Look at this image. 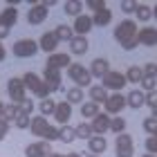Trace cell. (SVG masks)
Returning a JSON list of instances; mask_svg holds the SVG:
<instances>
[{"mask_svg":"<svg viewBox=\"0 0 157 157\" xmlns=\"http://www.w3.org/2000/svg\"><path fill=\"white\" fill-rule=\"evenodd\" d=\"M20 78H23V83H25V90H32L34 94H36V97L40 99V101H43V99H47L49 94H52V92L47 90V85L43 83V78H40L36 72H25Z\"/></svg>","mask_w":157,"mask_h":157,"instance_id":"6da1fadb","label":"cell"},{"mask_svg":"<svg viewBox=\"0 0 157 157\" xmlns=\"http://www.w3.org/2000/svg\"><path fill=\"white\" fill-rule=\"evenodd\" d=\"M67 76L74 81L76 88H90V83H92V76H90V70L83 65V63H70V67H67Z\"/></svg>","mask_w":157,"mask_h":157,"instance_id":"7a4b0ae2","label":"cell"},{"mask_svg":"<svg viewBox=\"0 0 157 157\" xmlns=\"http://www.w3.org/2000/svg\"><path fill=\"white\" fill-rule=\"evenodd\" d=\"M16 20H18V9L11 7V5H7L5 9L0 11V40L9 36V32H11V27L16 25Z\"/></svg>","mask_w":157,"mask_h":157,"instance_id":"3957f363","label":"cell"},{"mask_svg":"<svg viewBox=\"0 0 157 157\" xmlns=\"http://www.w3.org/2000/svg\"><path fill=\"white\" fill-rule=\"evenodd\" d=\"M11 52L16 54L18 59H32V56H36L40 49H38V43L34 38H20V40L13 43Z\"/></svg>","mask_w":157,"mask_h":157,"instance_id":"277c9868","label":"cell"},{"mask_svg":"<svg viewBox=\"0 0 157 157\" xmlns=\"http://www.w3.org/2000/svg\"><path fill=\"white\" fill-rule=\"evenodd\" d=\"M103 108H105V115L108 117H119L121 110L126 108V97L121 92H110L105 103H103Z\"/></svg>","mask_w":157,"mask_h":157,"instance_id":"5b68a950","label":"cell"},{"mask_svg":"<svg viewBox=\"0 0 157 157\" xmlns=\"http://www.w3.org/2000/svg\"><path fill=\"white\" fill-rule=\"evenodd\" d=\"M137 32H139V29H137V23L130 20V18H126V20H121V23L115 27V34H112V36H115V40L121 45L124 40H128L130 36H135Z\"/></svg>","mask_w":157,"mask_h":157,"instance_id":"8992f818","label":"cell"},{"mask_svg":"<svg viewBox=\"0 0 157 157\" xmlns=\"http://www.w3.org/2000/svg\"><path fill=\"white\" fill-rule=\"evenodd\" d=\"M101 85L108 92H121V88H126V76L121 72H117V70H110V72L101 78Z\"/></svg>","mask_w":157,"mask_h":157,"instance_id":"52a82bcc","label":"cell"},{"mask_svg":"<svg viewBox=\"0 0 157 157\" xmlns=\"http://www.w3.org/2000/svg\"><path fill=\"white\" fill-rule=\"evenodd\" d=\"M7 92H9L11 103H16V105H18V103L27 97V90H25L23 78H20V76H11V78H9V83H7Z\"/></svg>","mask_w":157,"mask_h":157,"instance_id":"ba28073f","label":"cell"},{"mask_svg":"<svg viewBox=\"0 0 157 157\" xmlns=\"http://www.w3.org/2000/svg\"><path fill=\"white\" fill-rule=\"evenodd\" d=\"M115 155H117V157H132V155H135V144H132V137H130L128 132L117 135Z\"/></svg>","mask_w":157,"mask_h":157,"instance_id":"9c48e42d","label":"cell"},{"mask_svg":"<svg viewBox=\"0 0 157 157\" xmlns=\"http://www.w3.org/2000/svg\"><path fill=\"white\" fill-rule=\"evenodd\" d=\"M70 63H72V59H70V54L65 52H54V54H49L47 56V63H45V67L49 70H67L70 67Z\"/></svg>","mask_w":157,"mask_h":157,"instance_id":"30bf717a","label":"cell"},{"mask_svg":"<svg viewBox=\"0 0 157 157\" xmlns=\"http://www.w3.org/2000/svg\"><path fill=\"white\" fill-rule=\"evenodd\" d=\"M45 20H47V7L36 0V2L29 7V11H27V23L29 25H40V23H45Z\"/></svg>","mask_w":157,"mask_h":157,"instance_id":"8fae6325","label":"cell"},{"mask_svg":"<svg viewBox=\"0 0 157 157\" xmlns=\"http://www.w3.org/2000/svg\"><path fill=\"white\" fill-rule=\"evenodd\" d=\"M92 16H85V13H78V16L74 18V25H72V32L74 36H85V34H90L92 29Z\"/></svg>","mask_w":157,"mask_h":157,"instance_id":"7c38bea8","label":"cell"},{"mask_svg":"<svg viewBox=\"0 0 157 157\" xmlns=\"http://www.w3.org/2000/svg\"><path fill=\"white\" fill-rule=\"evenodd\" d=\"M49 153H52L49 141H32L25 148V157H47Z\"/></svg>","mask_w":157,"mask_h":157,"instance_id":"4fadbf2b","label":"cell"},{"mask_svg":"<svg viewBox=\"0 0 157 157\" xmlns=\"http://www.w3.org/2000/svg\"><path fill=\"white\" fill-rule=\"evenodd\" d=\"M36 43H38V49H40V52H49V54H54L56 47H59V38H56L54 32L40 34V38H38Z\"/></svg>","mask_w":157,"mask_h":157,"instance_id":"5bb4252c","label":"cell"},{"mask_svg":"<svg viewBox=\"0 0 157 157\" xmlns=\"http://www.w3.org/2000/svg\"><path fill=\"white\" fill-rule=\"evenodd\" d=\"M110 119H112V117H108L105 112H99V115L92 119V124H90L92 135H101V137H103V135L110 130Z\"/></svg>","mask_w":157,"mask_h":157,"instance_id":"9a60e30c","label":"cell"},{"mask_svg":"<svg viewBox=\"0 0 157 157\" xmlns=\"http://www.w3.org/2000/svg\"><path fill=\"white\" fill-rule=\"evenodd\" d=\"M61 81H63V76H61L59 70H49V67H45V74H43V83L47 85V90H49V92L63 90V88H61Z\"/></svg>","mask_w":157,"mask_h":157,"instance_id":"2e32d148","label":"cell"},{"mask_svg":"<svg viewBox=\"0 0 157 157\" xmlns=\"http://www.w3.org/2000/svg\"><path fill=\"white\" fill-rule=\"evenodd\" d=\"M146 105V92L144 90H130L126 94V108H132V110H139Z\"/></svg>","mask_w":157,"mask_h":157,"instance_id":"e0dca14e","label":"cell"},{"mask_svg":"<svg viewBox=\"0 0 157 157\" xmlns=\"http://www.w3.org/2000/svg\"><path fill=\"white\" fill-rule=\"evenodd\" d=\"M137 40L144 47H155L157 45V29L155 27H141L137 32Z\"/></svg>","mask_w":157,"mask_h":157,"instance_id":"ac0fdd59","label":"cell"},{"mask_svg":"<svg viewBox=\"0 0 157 157\" xmlns=\"http://www.w3.org/2000/svg\"><path fill=\"white\" fill-rule=\"evenodd\" d=\"M90 76L92 78H103L105 74L110 72V63H108V59H94L90 63Z\"/></svg>","mask_w":157,"mask_h":157,"instance_id":"d6986e66","label":"cell"},{"mask_svg":"<svg viewBox=\"0 0 157 157\" xmlns=\"http://www.w3.org/2000/svg\"><path fill=\"white\" fill-rule=\"evenodd\" d=\"M54 119L59 121L61 126H67V124H70V119H72V105H70L67 101H61V103H56Z\"/></svg>","mask_w":157,"mask_h":157,"instance_id":"ffe728a7","label":"cell"},{"mask_svg":"<svg viewBox=\"0 0 157 157\" xmlns=\"http://www.w3.org/2000/svg\"><path fill=\"white\" fill-rule=\"evenodd\" d=\"M47 119L45 117H40V115H36V117H32L29 119V132L34 135V137H40L43 139V135H45V130H47Z\"/></svg>","mask_w":157,"mask_h":157,"instance_id":"44dd1931","label":"cell"},{"mask_svg":"<svg viewBox=\"0 0 157 157\" xmlns=\"http://www.w3.org/2000/svg\"><path fill=\"white\" fill-rule=\"evenodd\" d=\"M88 148H90L92 155H103L105 148H108V141H105V137H101V135H92L88 139Z\"/></svg>","mask_w":157,"mask_h":157,"instance_id":"7402d4cb","label":"cell"},{"mask_svg":"<svg viewBox=\"0 0 157 157\" xmlns=\"http://www.w3.org/2000/svg\"><path fill=\"white\" fill-rule=\"evenodd\" d=\"M90 43L85 36H74L72 40H70V54H76V56H83L85 52H88Z\"/></svg>","mask_w":157,"mask_h":157,"instance_id":"603a6c76","label":"cell"},{"mask_svg":"<svg viewBox=\"0 0 157 157\" xmlns=\"http://www.w3.org/2000/svg\"><path fill=\"white\" fill-rule=\"evenodd\" d=\"M112 23V11L108 7H103V9H99L97 13H92V25L97 27H108Z\"/></svg>","mask_w":157,"mask_h":157,"instance_id":"cb8c5ba5","label":"cell"},{"mask_svg":"<svg viewBox=\"0 0 157 157\" xmlns=\"http://www.w3.org/2000/svg\"><path fill=\"white\" fill-rule=\"evenodd\" d=\"M108 94H110V92L105 90L103 85H90V101H92V103H97V105L105 103Z\"/></svg>","mask_w":157,"mask_h":157,"instance_id":"d4e9b609","label":"cell"},{"mask_svg":"<svg viewBox=\"0 0 157 157\" xmlns=\"http://www.w3.org/2000/svg\"><path fill=\"white\" fill-rule=\"evenodd\" d=\"M36 108H38V112H40V117H49V115H54V110H56V101H54V99L52 97H47V99H43V101L36 105Z\"/></svg>","mask_w":157,"mask_h":157,"instance_id":"484cf974","label":"cell"},{"mask_svg":"<svg viewBox=\"0 0 157 157\" xmlns=\"http://www.w3.org/2000/svg\"><path fill=\"white\" fill-rule=\"evenodd\" d=\"M99 112H101V105H97V103H92V101H85L83 105H81V117L83 119H94Z\"/></svg>","mask_w":157,"mask_h":157,"instance_id":"4316f807","label":"cell"},{"mask_svg":"<svg viewBox=\"0 0 157 157\" xmlns=\"http://www.w3.org/2000/svg\"><path fill=\"white\" fill-rule=\"evenodd\" d=\"M135 16H137V20L146 23V20L153 18V7H148L146 2H137V7H135Z\"/></svg>","mask_w":157,"mask_h":157,"instance_id":"83f0119b","label":"cell"},{"mask_svg":"<svg viewBox=\"0 0 157 157\" xmlns=\"http://www.w3.org/2000/svg\"><path fill=\"white\" fill-rule=\"evenodd\" d=\"M18 112V105L16 103H5L2 110H0V121H5V124H11L13 117H16Z\"/></svg>","mask_w":157,"mask_h":157,"instance_id":"f1b7e54d","label":"cell"},{"mask_svg":"<svg viewBox=\"0 0 157 157\" xmlns=\"http://www.w3.org/2000/svg\"><path fill=\"white\" fill-rule=\"evenodd\" d=\"M54 34H56V38H59V43L61 40H72L74 38V32H72V25H65V23H61L59 27L54 29Z\"/></svg>","mask_w":157,"mask_h":157,"instance_id":"f546056e","label":"cell"},{"mask_svg":"<svg viewBox=\"0 0 157 157\" xmlns=\"http://www.w3.org/2000/svg\"><path fill=\"white\" fill-rule=\"evenodd\" d=\"M76 139L74 135V128L72 126H59V141H63V144H72V141Z\"/></svg>","mask_w":157,"mask_h":157,"instance_id":"4dcf8cb0","label":"cell"},{"mask_svg":"<svg viewBox=\"0 0 157 157\" xmlns=\"http://www.w3.org/2000/svg\"><path fill=\"white\" fill-rule=\"evenodd\" d=\"M126 76V83H141V78H144V70L137 67V65H132V67H128V72L124 74Z\"/></svg>","mask_w":157,"mask_h":157,"instance_id":"1f68e13d","label":"cell"},{"mask_svg":"<svg viewBox=\"0 0 157 157\" xmlns=\"http://www.w3.org/2000/svg\"><path fill=\"white\" fill-rule=\"evenodd\" d=\"M65 101H67L70 105L83 103V90H81V88H67V92H65Z\"/></svg>","mask_w":157,"mask_h":157,"instance_id":"d6a6232c","label":"cell"},{"mask_svg":"<svg viewBox=\"0 0 157 157\" xmlns=\"http://www.w3.org/2000/svg\"><path fill=\"white\" fill-rule=\"evenodd\" d=\"M63 9H65L67 16H78V13H83V2H78V0H67L65 5H63Z\"/></svg>","mask_w":157,"mask_h":157,"instance_id":"836d02e7","label":"cell"},{"mask_svg":"<svg viewBox=\"0 0 157 157\" xmlns=\"http://www.w3.org/2000/svg\"><path fill=\"white\" fill-rule=\"evenodd\" d=\"M126 124H128V121L124 119V117H112L110 119V130L112 132H115V135H121V132H126Z\"/></svg>","mask_w":157,"mask_h":157,"instance_id":"e575fe53","label":"cell"},{"mask_svg":"<svg viewBox=\"0 0 157 157\" xmlns=\"http://www.w3.org/2000/svg\"><path fill=\"white\" fill-rule=\"evenodd\" d=\"M29 115H25V112H16V117H13V121H11V124L13 126H16V128H20V130H27V128H29Z\"/></svg>","mask_w":157,"mask_h":157,"instance_id":"d590c367","label":"cell"},{"mask_svg":"<svg viewBox=\"0 0 157 157\" xmlns=\"http://www.w3.org/2000/svg\"><path fill=\"white\" fill-rule=\"evenodd\" d=\"M74 135H76V139H85V141H88V139L92 137V128H90V124H78V126L74 128Z\"/></svg>","mask_w":157,"mask_h":157,"instance_id":"8d00e7d4","label":"cell"},{"mask_svg":"<svg viewBox=\"0 0 157 157\" xmlns=\"http://www.w3.org/2000/svg\"><path fill=\"white\" fill-rule=\"evenodd\" d=\"M34 108H36V103H34V101H32L29 97H25L23 101L18 103V110H20V112H25V115H29V117H32V112H34Z\"/></svg>","mask_w":157,"mask_h":157,"instance_id":"74e56055","label":"cell"},{"mask_svg":"<svg viewBox=\"0 0 157 157\" xmlns=\"http://www.w3.org/2000/svg\"><path fill=\"white\" fill-rule=\"evenodd\" d=\"M139 85H141V90H144V92H153L155 85H157V76H144Z\"/></svg>","mask_w":157,"mask_h":157,"instance_id":"f35d334b","label":"cell"},{"mask_svg":"<svg viewBox=\"0 0 157 157\" xmlns=\"http://www.w3.org/2000/svg\"><path fill=\"white\" fill-rule=\"evenodd\" d=\"M43 141H59V128L49 124L47 130H45V135H43Z\"/></svg>","mask_w":157,"mask_h":157,"instance_id":"ab89813d","label":"cell"},{"mask_svg":"<svg viewBox=\"0 0 157 157\" xmlns=\"http://www.w3.org/2000/svg\"><path fill=\"white\" fill-rule=\"evenodd\" d=\"M141 124H144V130H146L148 135H155V130H157V119H153V117H146L144 121H141Z\"/></svg>","mask_w":157,"mask_h":157,"instance_id":"60d3db41","label":"cell"},{"mask_svg":"<svg viewBox=\"0 0 157 157\" xmlns=\"http://www.w3.org/2000/svg\"><path fill=\"white\" fill-rule=\"evenodd\" d=\"M146 153L148 155H157V137H155V135H148V139H146Z\"/></svg>","mask_w":157,"mask_h":157,"instance_id":"b9f144b4","label":"cell"},{"mask_svg":"<svg viewBox=\"0 0 157 157\" xmlns=\"http://www.w3.org/2000/svg\"><path fill=\"white\" fill-rule=\"evenodd\" d=\"M85 7H88L90 11H94V13H97L99 9H103V7H108V5H105L103 0H88V2H85Z\"/></svg>","mask_w":157,"mask_h":157,"instance_id":"7bdbcfd3","label":"cell"},{"mask_svg":"<svg viewBox=\"0 0 157 157\" xmlns=\"http://www.w3.org/2000/svg\"><path fill=\"white\" fill-rule=\"evenodd\" d=\"M141 70H144V76H157V63H146Z\"/></svg>","mask_w":157,"mask_h":157,"instance_id":"ee69618b","label":"cell"},{"mask_svg":"<svg viewBox=\"0 0 157 157\" xmlns=\"http://www.w3.org/2000/svg\"><path fill=\"white\" fill-rule=\"evenodd\" d=\"M146 105H148V108H155V105H157V90L146 92Z\"/></svg>","mask_w":157,"mask_h":157,"instance_id":"f6af8a7d","label":"cell"},{"mask_svg":"<svg viewBox=\"0 0 157 157\" xmlns=\"http://www.w3.org/2000/svg\"><path fill=\"white\" fill-rule=\"evenodd\" d=\"M135 7H137V2H121V11L124 13H135Z\"/></svg>","mask_w":157,"mask_h":157,"instance_id":"bcb514c9","label":"cell"},{"mask_svg":"<svg viewBox=\"0 0 157 157\" xmlns=\"http://www.w3.org/2000/svg\"><path fill=\"white\" fill-rule=\"evenodd\" d=\"M7 132H9V124H5V121H0V141L7 137Z\"/></svg>","mask_w":157,"mask_h":157,"instance_id":"7dc6e473","label":"cell"},{"mask_svg":"<svg viewBox=\"0 0 157 157\" xmlns=\"http://www.w3.org/2000/svg\"><path fill=\"white\" fill-rule=\"evenodd\" d=\"M5 56H7V49H5V45H2V40H0V63L5 61Z\"/></svg>","mask_w":157,"mask_h":157,"instance_id":"c3c4849f","label":"cell"},{"mask_svg":"<svg viewBox=\"0 0 157 157\" xmlns=\"http://www.w3.org/2000/svg\"><path fill=\"white\" fill-rule=\"evenodd\" d=\"M47 157H65V155H61V153H49Z\"/></svg>","mask_w":157,"mask_h":157,"instance_id":"681fc988","label":"cell"},{"mask_svg":"<svg viewBox=\"0 0 157 157\" xmlns=\"http://www.w3.org/2000/svg\"><path fill=\"white\" fill-rule=\"evenodd\" d=\"M151 110H153V115H151V117H153V119H157V105H155V108H151Z\"/></svg>","mask_w":157,"mask_h":157,"instance_id":"f907efd6","label":"cell"},{"mask_svg":"<svg viewBox=\"0 0 157 157\" xmlns=\"http://www.w3.org/2000/svg\"><path fill=\"white\" fill-rule=\"evenodd\" d=\"M65 157H83V155H78V153H67Z\"/></svg>","mask_w":157,"mask_h":157,"instance_id":"816d5d0a","label":"cell"},{"mask_svg":"<svg viewBox=\"0 0 157 157\" xmlns=\"http://www.w3.org/2000/svg\"><path fill=\"white\" fill-rule=\"evenodd\" d=\"M83 157H101V155H92V153H88V155H83Z\"/></svg>","mask_w":157,"mask_h":157,"instance_id":"f5cc1de1","label":"cell"},{"mask_svg":"<svg viewBox=\"0 0 157 157\" xmlns=\"http://www.w3.org/2000/svg\"><path fill=\"white\" fill-rule=\"evenodd\" d=\"M153 16H155V18H157V5H155V9H153Z\"/></svg>","mask_w":157,"mask_h":157,"instance_id":"db71d44e","label":"cell"},{"mask_svg":"<svg viewBox=\"0 0 157 157\" xmlns=\"http://www.w3.org/2000/svg\"><path fill=\"white\" fill-rule=\"evenodd\" d=\"M141 157H157V155H148V153H146V155H141Z\"/></svg>","mask_w":157,"mask_h":157,"instance_id":"11a10c76","label":"cell"},{"mask_svg":"<svg viewBox=\"0 0 157 157\" xmlns=\"http://www.w3.org/2000/svg\"><path fill=\"white\" fill-rule=\"evenodd\" d=\"M155 137H157V130H155Z\"/></svg>","mask_w":157,"mask_h":157,"instance_id":"9f6ffc18","label":"cell"}]
</instances>
